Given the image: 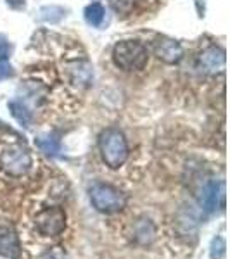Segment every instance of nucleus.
<instances>
[{
	"mask_svg": "<svg viewBox=\"0 0 230 259\" xmlns=\"http://www.w3.org/2000/svg\"><path fill=\"white\" fill-rule=\"evenodd\" d=\"M99 150L102 161L111 169H118L128 159V144L125 135L116 128H107L99 135Z\"/></svg>",
	"mask_w": 230,
	"mask_h": 259,
	"instance_id": "1",
	"label": "nucleus"
},
{
	"mask_svg": "<svg viewBox=\"0 0 230 259\" xmlns=\"http://www.w3.org/2000/svg\"><path fill=\"white\" fill-rule=\"evenodd\" d=\"M147 49L137 40L118 41L112 49V61L123 71H140L147 64Z\"/></svg>",
	"mask_w": 230,
	"mask_h": 259,
	"instance_id": "2",
	"label": "nucleus"
},
{
	"mask_svg": "<svg viewBox=\"0 0 230 259\" xmlns=\"http://www.w3.org/2000/svg\"><path fill=\"white\" fill-rule=\"evenodd\" d=\"M90 202L99 212L104 214H112V212H120L127 206V195L120 189L107 183H94L89 190Z\"/></svg>",
	"mask_w": 230,
	"mask_h": 259,
	"instance_id": "3",
	"label": "nucleus"
},
{
	"mask_svg": "<svg viewBox=\"0 0 230 259\" xmlns=\"http://www.w3.org/2000/svg\"><path fill=\"white\" fill-rule=\"evenodd\" d=\"M31 154L23 145L6 149L0 154V168L11 177H23L31 168Z\"/></svg>",
	"mask_w": 230,
	"mask_h": 259,
	"instance_id": "4",
	"label": "nucleus"
},
{
	"mask_svg": "<svg viewBox=\"0 0 230 259\" xmlns=\"http://www.w3.org/2000/svg\"><path fill=\"white\" fill-rule=\"evenodd\" d=\"M36 230L45 237H56L61 235L66 228V212L62 207H45L40 211L35 218Z\"/></svg>",
	"mask_w": 230,
	"mask_h": 259,
	"instance_id": "5",
	"label": "nucleus"
},
{
	"mask_svg": "<svg viewBox=\"0 0 230 259\" xmlns=\"http://www.w3.org/2000/svg\"><path fill=\"white\" fill-rule=\"evenodd\" d=\"M66 74L69 83L76 89H89L94 81V68L87 59L69 61L66 64Z\"/></svg>",
	"mask_w": 230,
	"mask_h": 259,
	"instance_id": "6",
	"label": "nucleus"
},
{
	"mask_svg": "<svg viewBox=\"0 0 230 259\" xmlns=\"http://www.w3.org/2000/svg\"><path fill=\"white\" fill-rule=\"evenodd\" d=\"M154 54L158 56V59H161L166 64H177L183 57V49L175 38L163 35L158 36L154 41Z\"/></svg>",
	"mask_w": 230,
	"mask_h": 259,
	"instance_id": "7",
	"label": "nucleus"
},
{
	"mask_svg": "<svg viewBox=\"0 0 230 259\" xmlns=\"http://www.w3.org/2000/svg\"><path fill=\"white\" fill-rule=\"evenodd\" d=\"M199 66L204 73L216 74V73H223L225 69V50L211 45L206 50H203L199 57Z\"/></svg>",
	"mask_w": 230,
	"mask_h": 259,
	"instance_id": "8",
	"label": "nucleus"
},
{
	"mask_svg": "<svg viewBox=\"0 0 230 259\" xmlns=\"http://www.w3.org/2000/svg\"><path fill=\"white\" fill-rule=\"evenodd\" d=\"M21 254L18 233L12 227H0V256L18 259Z\"/></svg>",
	"mask_w": 230,
	"mask_h": 259,
	"instance_id": "9",
	"label": "nucleus"
},
{
	"mask_svg": "<svg viewBox=\"0 0 230 259\" xmlns=\"http://www.w3.org/2000/svg\"><path fill=\"white\" fill-rule=\"evenodd\" d=\"M218 195H220V185L215 180H210L203 185V189L199 192V204L203 206V209L206 212H213L216 209L218 204Z\"/></svg>",
	"mask_w": 230,
	"mask_h": 259,
	"instance_id": "10",
	"label": "nucleus"
},
{
	"mask_svg": "<svg viewBox=\"0 0 230 259\" xmlns=\"http://www.w3.org/2000/svg\"><path fill=\"white\" fill-rule=\"evenodd\" d=\"M133 235L139 244H150L154 240V235H156V228H154L152 221L150 220H139L133 227Z\"/></svg>",
	"mask_w": 230,
	"mask_h": 259,
	"instance_id": "11",
	"label": "nucleus"
},
{
	"mask_svg": "<svg viewBox=\"0 0 230 259\" xmlns=\"http://www.w3.org/2000/svg\"><path fill=\"white\" fill-rule=\"evenodd\" d=\"M35 145L47 156H57L61 152V144L54 135H42L35 139Z\"/></svg>",
	"mask_w": 230,
	"mask_h": 259,
	"instance_id": "12",
	"label": "nucleus"
},
{
	"mask_svg": "<svg viewBox=\"0 0 230 259\" xmlns=\"http://www.w3.org/2000/svg\"><path fill=\"white\" fill-rule=\"evenodd\" d=\"M9 109H11V114L14 116L23 126H30L31 111L28 109V106L23 102V100H12V102H9Z\"/></svg>",
	"mask_w": 230,
	"mask_h": 259,
	"instance_id": "13",
	"label": "nucleus"
},
{
	"mask_svg": "<svg viewBox=\"0 0 230 259\" xmlns=\"http://www.w3.org/2000/svg\"><path fill=\"white\" fill-rule=\"evenodd\" d=\"M104 16H106V11H104V7L99 2L90 4L85 9V19L92 26H100L104 21Z\"/></svg>",
	"mask_w": 230,
	"mask_h": 259,
	"instance_id": "14",
	"label": "nucleus"
},
{
	"mask_svg": "<svg viewBox=\"0 0 230 259\" xmlns=\"http://www.w3.org/2000/svg\"><path fill=\"white\" fill-rule=\"evenodd\" d=\"M66 11L59 6H45L40 9V19L45 23H59L64 18Z\"/></svg>",
	"mask_w": 230,
	"mask_h": 259,
	"instance_id": "15",
	"label": "nucleus"
},
{
	"mask_svg": "<svg viewBox=\"0 0 230 259\" xmlns=\"http://www.w3.org/2000/svg\"><path fill=\"white\" fill-rule=\"evenodd\" d=\"M133 4H135V0H111L112 9L120 14H128L133 9Z\"/></svg>",
	"mask_w": 230,
	"mask_h": 259,
	"instance_id": "16",
	"label": "nucleus"
},
{
	"mask_svg": "<svg viewBox=\"0 0 230 259\" xmlns=\"http://www.w3.org/2000/svg\"><path fill=\"white\" fill-rule=\"evenodd\" d=\"M225 254V240L221 237H216L211 244V257L213 259H220Z\"/></svg>",
	"mask_w": 230,
	"mask_h": 259,
	"instance_id": "17",
	"label": "nucleus"
},
{
	"mask_svg": "<svg viewBox=\"0 0 230 259\" xmlns=\"http://www.w3.org/2000/svg\"><path fill=\"white\" fill-rule=\"evenodd\" d=\"M11 54V44L4 35H0V61H6Z\"/></svg>",
	"mask_w": 230,
	"mask_h": 259,
	"instance_id": "18",
	"label": "nucleus"
},
{
	"mask_svg": "<svg viewBox=\"0 0 230 259\" xmlns=\"http://www.w3.org/2000/svg\"><path fill=\"white\" fill-rule=\"evenodd\" d=\"M12 76V66L7 61H0V80Z\"/></svg>",
	"mask_w": 230,
	"mask_h": 259,
	"instance_id": "19",
	"label": "nucleus"
},
{
	"mask_svg": "<svg viewBox=\"0 0 230 259\" xmlns=\"http://www.w3.org/2000/svg\"><path fill=\"white\" fill-rule=\"evenodd\" d=\"M6 2L12 9H21V7H24V0H6Z\"/></svg>",
	"mask_w": 230,
	"mask_h": 259,
	"instance_id": "20",
	"label": "nucleus"
}]
</instances>
